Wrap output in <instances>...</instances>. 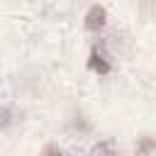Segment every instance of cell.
Returning a JSON list of instances; mask_svg holds the SVG:
<instances>
[{
  "mask_svg": "<svg viewBox=\"0 0 156 156\" xmlns=\"http://www.w3.org/2000/svg\"><path fill=\"white\" fill-rule=\"evenodd\" d=\"M10 122H12V112H10L7 107H2V105H0V129H2V127H7Z\"/></svg>",
  "mask_w": 156,
  "mask_h": 156,
  "instance_id": "cell-3",
  "label": "cell"
},
{
  "mask_svg": "<svg viewBox=\"0 0 156 156\" xmlns=\"http://www.w3.org/2000/svg\"><path fill=\"white\" fill-rule=\"evenodd\" d=\"M90 66L98 71V73H107L110 71V63L105 61V56L102 54H98V51H93V61H90Z\"/></svg>",
  "mask_w": 156,
  "mask_h": 156,
  "instance_id": "cell-2",
  "label": "cell"
},
{
  "mask_svg": "<svg viewBox=\"0 0 156 156\" xmlns=\"http://www.w3.org/2000/svg\"><path fill=\"white\" fill-rule=\"evenodd\" d=\"M102 24H105V7L93 5L90 12L85 15V27H88V29H100Z\"/></svg>",
  "mask_w": 156,
  "mask_h": 156,
  "instance_id": "cell-1",
  "label": "cell"
},
{
  "mask_svg": "<svg viewBox=\"0 0 156 156\" xmlns=\"http://www.w3.org/2000/svg\"><path fill=\"white\" fill-rule=\"evenodd\" d=\"M44 156H61V151H58L56 146H46V149H44Z\"/></svg>",
  "mask_w": 156,
  "mask_h": 156,
  "instance_id": "cell-4",
  "label": "cell"
}]
</instances>
